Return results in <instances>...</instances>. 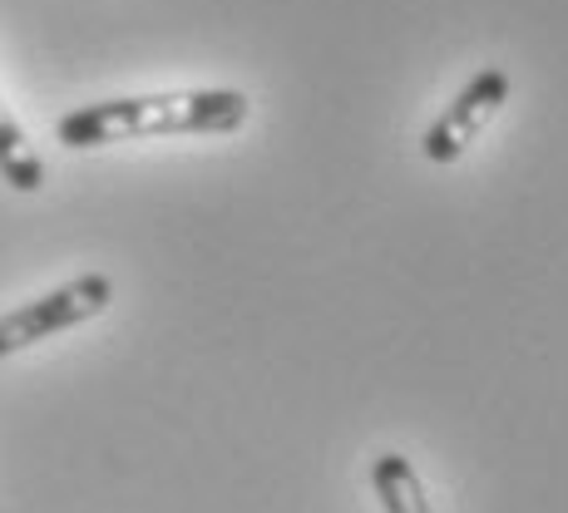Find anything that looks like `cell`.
Returning <instances> with one entry per match:
<instances>
[{
  "mask_svg": "<svg viewBox=\"0 0 568 513\" xmlns=\"http://www.w3.org/2000/svg\"><path fill=\"white\" fill-rule=\"evenodd\" d=\"M109 301H114V281H109L104 271H84V277H74V281H64V287L45 291V297L6 311L0 316V360L26 351V346L50 341V336L70 331V326L94 321Z\"/></svg>",
  "mask_w": 568,
  "mask_h": 513,
  "instance_id": "2",
  "label": "cell"
},
{
  "mask_svg": "<svg viewBox=\"0 0 568 513\" xmlns=\"http://www.w3.org/2000/svg\"><path fill=\"white\" fill-rule=\"evenodd\" d=\"M371 489H376L386 513H435L430 499H425L420 474H415V464L406 454H376L371 460Z\"/></svg>",
  "mask_w": 568,
  "mask_h": 513,
  "instance_id": "4",
  "label": "cell"
},
{
  "mask_svg": "<svg viewBox=\"0 0 568 513\" xmlns=\"http://www.w3.org/2000/svg\"><path fill=\"white\" fill-rule=\"evenodd\" d=\"M0 178H6L16 193H40L45 188V163H40L36 144L26 138L20 119L6 109V100H0Z\"/></svg>",
  "mask_w": 568,
  "mask_h": 513,
  "instance_id": "5",
  "label": "cell"
},
{
  "mask_svg": "<svg viewBox=\"0 0 568 513\" xmlns=\"http://www.w3.org/2000/svg\"><path fill=\"white\" fill-rule=\"evenodd\" d=\"M505 100H509V74L499 64L475 70V80L430 119V129L420 134V154L430 163H455L479 138V129L505 109Z\"/></svg>",
  "mask_w": 568,
  "mask_h": 513,
  "instance_id": "3",
  "label": "cell"
},
{
  "mask_svg": "<svg viewBox=\"0 0 568 513\" xmlns=\"http://www.w3.org/2000/svg\"><path fill=\"white\" fill-rule=\"evenodd\" d=\"M253 104L243 90H163L119 94V100L80 104L54 124L64 148H104L129 138H179V134H237Z\"/></svg>",
  "mask_w": 568,
  "mask_h": 513,
  "instance_id": "1",
  "label": "cell"
}]
</instances>
